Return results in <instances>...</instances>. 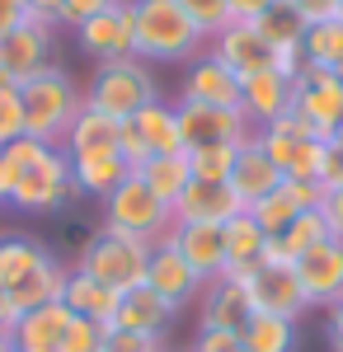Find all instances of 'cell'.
Returning <instances> with one entry per match:
<instances>
[{"mask_svg":"<svg viewBox=\"0 0 343 352\" xmlns=\"http://www.w3.org/2000/svg\"><path fill=\"white\" fill-rule=\"evenodd\" d=\"M132 52L151 61H193L207 52V38L193 28L174 0H132Z\"/></svg>","mask_w":343,"mask_h":352,"instance_id":"6da1fadb","label":"cell"},{"mask_svg":"<svg viewBox=\"0 0 343 352\" xmlns=\"http://www.w3.org/2000/svg\"><path fill=\"white\" fill-rule=\"evenodd\" d=\"M19 104H24V136L43 146H66V132H71L76 113L85 109V94L71 80V71H61L52 61L43 76L19 85Z\"/></svg>","mask_w":343,"mask_h":352,"instance_id":"7a4b0ae2","label":"cell"},{"mask_svg":"<svg viewBox=\"0 0 343 352\" xmlns=\"http://www.w3.org/2000/svg\"><path fill=\"white\" fill-rule=\"evenodd\" d=\"M80 94H85V109L104 113L113 122H127L132 113H141L146 104L160 99V85L141 56H123V61L94 66V76L80 85Z\"/></svg>","mask_w":343,"mask_h":352,"instance_id":"3957f363","label":"cell"},{"mask_svg":"<svg viewBox=\"0 0 343 352\" xmlns=\"http://www.w3.org/2000/svg\"><path fill=\"white\" fill-rule=\"evenodd\" d=\"M146 263H151V244L136 240V235H123V230H113V226H99L76 254V268L85 272V277L113 287V292L141 287V282H146Z\"/></svg>","mask_w":343,"mask_h":352,"instance_id":"277c9868","label":"cell"},{"mask_svg":"<svg viewBox=\"0 0 343 352\" xmlns=\"http://www.w3.org/2000/svg\"><path fill=\"white\" fill-rule=\"evenodd\" d=\"M104 226L156 244V240H165V230L174 226V212H169V202H160L156 192L146 188V179L132 169V174L104 197Z\"/></svg>","mask_w":343,"mask_h":352,"instance_id":"5b68a950","label":"cell"},{"mask_svg":"<svg viewBox=\"0 0 343 352\" xmlns=\"http://www.w3.org/2000/svg\"><path fill=\"white\" fill-rule=\"evenodd\" d=\"M71 197H76L71 155H66L61 146H48V151L24 169V179H19L14 197H10V207L24 212V217H52V212H61V207L71 202Z\"/></svg>","mask_w":343,"mask_h":352,"instance_id":"8992f818","label":"cell"},{"mask_svg":"<svg viewBox=\"0 0 343 352\" xmlns=\"http://www.w3.org/2000/svg\"><path fill=\"white\" fill-rule=\"evenodd\" d=\"M291 113L306 122V132L320 141H334V127L343 118V76L301 66V76L291 80Z\"/></svg>","mask_w":343,"mask_h":352,"instance_id":"52a82bcc","label":"cell"},{"mask_svg":"<svg viewBox=\"0 0 343 352\" xmlns=\"http://www.w3.org/2000/svg\"><path fill=\"white\" fill-rule=\"evenodd\" d=\"M118 151H123V160L132 164V169H141L151 155H179V151H184V141H179L174 104L156 99V104H146L141 113H132V118L123 122Z\"/></svg>","mask_w":343,"mask_h":352,"instance_id":"ba28073f","label":"cell"},{"mask_svg":"<svg viewBox=\"0 0 343 352\" xmlns=\"http://www.w3.org/2000/svg\"><path fill=\"white\" fill-rule=\"evenodd\" d=\"M245 292H249V305L254 315H282V320H301L311 310V300L301 292V277H296V263L287 258H273L268 254L259 268L245 277Z\"/></svg>","mask_w":343,"mask_h":352,"instance_id":"9c48e42d","label":"cell"},{"mask_svg":"<svg viewBox=\"0 0 343 352\" xmlns=\"http://www.w3.org/2000/svg\"><path fill=\"white\" fill-rule=\"evenodd\" d=\"M174 122H179L184 151H198V146H245L254 136L249 118L240 109H211V104H188V99L174 104Z\"/></svg>","mask_w":343,"mask_h":352,"instance_id":"30bf717a","label":"cell"},{"mask_svg":"<svg viewBox=\"0 0 343 352\" xmlns=\"http://www.w3.org/2000/svg\"><path fill=\"white\" fill-rule=\"evenodd\" d=\"M76 47L90 56L94 66L136 56L132 52V0H113L94 19H85V24L76 28Z\"/></svg>","mask_w":343,"mask_h":352,"instance_id":"8fae6325","label":"cell"},{"mask_svg":"<svg viewBox=\"0 0 343 352\" xmlns=\"http://www.w3.org/2000/svg\"><path fill=\"white\" fill-rule=\"evenodd\" d=\"M296 277H301V292L311 300V310H334L343 300V240H320L311 254L296 258Z\"/></svg>","mask_w":343,"mask_h":352,"instance_id":"7c38bea8","label":"cell"},{"mask_svg":"<svg viewBox=\"0 0 343 352\" xmlns=\"http://www.w3.org/2000/svg\"><path fill=\"white\" fill-rule=\"evenodd\" d=\"M254 320V305H249V292H245V277H211L198 292V329H226V333H240V329Z\"/></svg>","mask_w":343,"mask_h":352,"instance_id":"4fadbf2b","label":"cell"},{"mask_svg":"<svg viewBox=\"0 0 343 352\" xmlns=\"http://www.w3.org/2000/svg\"><path fill=\"white\" fill-rule=\"evenodd\" d=\"M207 52L240 80L259 76V71H273V47L264 43V33L254 24H226L216 38L207 43Z\"/></svg>","mask_w":343,"mask_h":352,"instance_id":"5bb4252c","label":"cell"},{"mask_svg":"<svg viewBox=\"0 0 343 352\" xmlns=\"http://www.w3.org/2000/svg\"><path fill=\"white\" fill-rule=\"evenodd\" d=\"M146 287H151L165 305L184 310V305H193V300H198L202 277H198V272L179 258V249H174V244L156 240V244H151V263H146Z\"/></svg>","mask_w":343,"mask_h":352,"instance_id":"9a60e30c","label":"cell"},{"mask_svg":"<svg viewBox=\"0 0 343 352\" xmlns=\"http://www.w3.org/2000/svg\"><path fill=\"white\" fill-rule=\"evenodd\" d=\"M52 66V28L19 24L14 33L0 38V71L14 85H28L33 76H43Z\"/></svg>","mask_w":343,"mask_h":352,"instance_id":"2e32d148","label":"cell"},{"mask_svg":"<svg viewBox=\"0 0 343 352\" xmlns=\"http://www.w3.org/2000/svg\"><path fill=\"white\" fill-rule=\"evenodd\" d=\"M174 226H226L231 217H240V197L231 192V184H202V179H188V188L179 192V202L169 207Z\"/></svg>","mask_w":343,"mask_h":352,"instance_id":"e0dca14e","label":"cell"},{"mask_svg":"<svg viewBox=\"0 0 343 352\" xmlns=\"http://www.w3.org/2000/svg\"><path fill=\"white\" fill-rule=\"evenodd\" d=\"M179 99H188V104H211V109H240V76H231L211 52H198L184 71Z\"/></svg>","mask_w":343,"mask_h":352,"instance_id":"ac0fdd59","label":"cell"},{"mask_svg":"<svg viewBox=\"0 0 343 352\" xmlns=\"http://www.w3.org/2000/svg\"><path fill=\"white\" fill-rule=\"evenodd\" d=\"M165 244H174V249H179V258H184L202 282H211V277H221V272H226L221 226H169V230H165Z\"/></svg>","mask_w":343,"mask_h":352,"instance_id":"d6986e66","label":"cell"},{"mask_svg":"<svg viewBox=\"0 0 343 352\" xmlns=\"http://www.w3.org/2000/svg\"><path fill=\"white\" fill-rule=\"evenodd\" d=\"M315 207H320V188H315V184L282 179L278 192H268V197H259V202L249 207V217L259 221V226H264V235L273 240V235H278V230H287L301 212H315Z\"/></svg>","mask_w":343,"mask_h":352,"instance_id":"ffe728a7","label":"cell"},{"mask_svg":"<svg viewBox=\"0 0 343 352\" xmlns=\"http://www.w3.org/2000/svg\"><path fill=\"white\" fill-rule=\"evenodd\" d=\"M240 113L249 118V127L259 132L268 122L287 118L291 113V80L278 71H259L249 80H240Z\"/></svg>","mask_w":343,"mask_h":352,"instance_id":"44dd1931","label":"cell"},{"mask_svg":"<svg viewBox=\"0 0 343 352\" xmlns=\"http://www.w3.org/2000/svg\"><path fill=\"white\" fill-rule=\"evenodd\" d=\"M66 329H71V310L61 300H52V305L24 310L10 329V343H14V352H61Z\"/></svg>","mask_w":343,"mask_h":352,"instance_id":"7402d4cb","label":"cell"},{"mask_svg":"<svg viewBox=\"0 0 343 352\" xmlns=\"http://www.w3.org/2000/svg\"><path fill=\"white\" fill-rule=\"evenodd\" d=\"M231 192L240 197V207L249 212L259 197H268V192H278V184H282V169L264 155V146L249 136L245 146H240V155H236V169H231Z\"/></svg>","mask_w":343,"mask_h":352,"instance_id":"603a6c76","label":"cell"},{"mask_svg":"<svg viewBox=\"0 0 343 352\" xmlns=\"http://www.w3.org/2000/svg\"><path fill=\"white\" fill-rule=\"evenodd\" d=\"M174 305H165V300L141 282L132 292H123L118 296V315H113V329H127V333H146V338H165V329L174 324Z\"/></svg>","mask_w":343,"mask_h":352,"instance_id":"cb8c5ba5","label":"cell"},{"mask_svg":"<svg viewBox=\"0 0 343 352\" xmlns=\"http://www.w3.org/2000/svg\"><path fill=\"white\" fill-rule=\"evenodd\" d=\"M221 244H226V272L231 277H249L268 258V244L273 240L264 235V226L249 212H240V217H231L221 226Z\"/></svg>","mask_w":343,"mask_h":352,"instance_id":"d4e9b609","label":"cell"},{"mask_svg":"<svg viewBox=\"0 0 343 352\" xmlns=\"http://www.w3.org/2000/svg\"><path fill=\"white\" fill-rule=\"evenodd\" d=\"M118 296H123V292H113V287H104V282L85 277L80 268L66 272V287H61V305H66L71 315H80V320H94L99 329H113Z\"/></svg>","mask_w":343,"mask_h":352,"instance_id":"484cf974","label":"cell"},{"mask_svg":"<svg viewBox=\"0 0 343 352\" xmlns=\"http://www.w3.org/2000/svg\"><path fill=\"white\" fill-rule=\"evenodd\" d=\"M132 174V164L123 160V151H94V155H71V179H76L80 197L104 202L108 192L118 188Z\"/></svg>","mask_w":343,"mask_h":352,"instance_id":"4316f807","label":"cell"},{"mask_svg":"<svg viewBox=\"0 0 343 352\" xmlns=\"http://www.w3.org/2000/svg\"><path fill=\"white\" fill-rule=\"evenodd\" d=\"M66 263H56L52 254L38 263V268L28 272L24 282H14L10 292H5V300H10V310H14V320L24 315V310H38V305H52V300H61V287H66Z\"/></svg>","mask_w":343,"mask_h":352,"instance_id":"83f0119b","label":"cell"},{"mask_svg":"<svg viewBox=\"0 0 343 352\" xmlns=\"http://www.w3.org/2000/svg\"><path fill=\"white\" fill-rule=\"evenodd\" d=\"M254 141L264 146V155L278 164V169H282V179H287V169L296 164V155L306 151V141H320V136H311V132H306V122H301L296 113H287V118H278V122L259 127Z\"/></svg>","mask_w":343,"mask_h":352,"instance_id":"f1b7e54d","label":"cell"},{"mask_svg":"<svg viewBox=\"0 0 343 352\" xmlns=\"http://www.w3.org/2000/svg\"><path fill=\"white\" fill-rule=\"evenodd\" d=\"M118 136H123V122H113L94 109H80L71 132H66V155H94V151H118Z\"/></svg>","mask_w":343,"mask_h":352,"instance_id":"f546056e","label":"cell"},{"mask_svg":"<svg viewBox=\"0 0 343 352\" xmlns=\"http://www.w3.org/2000/svg\"><path fill=\"white\" fill-rule=\"evenodd\" d=\"M254 28L264 33V43L273 52H301V38H306V19H301V10L291 5V0H273L264 14L254 19Z\"/></svg>","mask_w":343,"mask_h":352,"instance_id":"4dcf8cb0","label":"cell"},{"mask_svg":"<svg viewBox=\"0 0 343 352\" xmlns=\"http://www.w3.org/2000/svg\"><path fill=\"white\" fill-rule=\"evenodd\" d=\"M301 61L315 66V71L343 76V19H324V24L306 28V38H301Z\"/></svg>","mask_w":343,"mask_h":352,"instance_id":"1f68e13d","label":"cell"},{"mask_svg":"<svg viewBox=\"0 0 343 352\" xmlns=\"http://www.w3.org/2000/svg\"><path fill=\"white\" fill-rule=\"evenodd\" d=\"M320 240H329V226H324V217H320V207H315V212H301L287 230H278V235H273V244H268V254H273V258L296 263V258H301V254H311Z\"/></svg>","mask_w":343,"mask_h":352,"instance_id":"d6a6232c","label":"cell"},{"mask_svg":"<svg viewBox=\"0 0 343 352\" xmlns=\"http://www.w3.org/2000/svg\"><path fill=\"white\" fill-rule=\"evenodd\" d=\"M240 348L245 352H296V320L282 315H254L240 329Z\"/></svg>","mask_w":343,"mask_h":352,"instance_id":"836d02e7","label":"cell"},{"mask_svg":"<svg viewBox=\"0 0 343 352\" xmlns=\"http://www.w3.org/2000/svg\"><path fill=\"white\" fill-rule=\"evenodd\" d=\"M43 258H48V249L33 235H0V292H10L14 282H24Z\"/></svg>","mask_w":343,"mask_h":352,"instance_id":"e575fe53","label":"cell"},{"mask_svg":"<svg viewBox=\"0 0 343 352\" xmlns=\"http://www.w3.org/2000/svg\"><path fill=\"white\" fill-rule=\"evenodd\" d=\"M136 174H141L146 188L156 192L160 202H169V207L179 202V192H184L188 179H193V174H188V155H184V151H179V155H151Z\"/></svg>","mask_w":343,"mask_h":352,"instance_id":"d590c367","label":"cell"},{"mask_svg":"<svg viewBox=\"0 0 343 352\" xmlns=\"http://www.w3.org/2000/svg\"><path fill=\"white\" fill-rule=\"evenodd\" d=\"M43 151H48V146L33 141V136H19V141H10V146L0 151V207H10V197H14V188H19L24 169L38 160Z\"/></svg>","mask_w":343,"mask_h":352,"instance_id":"8d00e7d4","label":"cell"},{"mask_svg":"<svg viewBox=\"0 0 343 352\" xmlns=\"http://www.w3.org/2000/svg\"><path fill=\"white\" fill-rule=\"evenodd\" d=\"M188 155V174L202 179V184H226L231 169H236L240 146H198V151H184Z\"/></svg>","mask_w":343,"mask_h":352,"instance_id":"74e56055","label":"cell"},{"mask_svg":"<svg viewBox=\"0 0 343 352\" xmlns=\"http://www.w3.org/2000/svg\"><path fill=\"white\" fill-rule=\"evenodd\" d=\"M174 5H179L188 19H193V28H198L207 43H211V38H216V33H221L226 24H231V10H226V0H174Z\"/></svg>","mask_w":343,"mask_h":352,"instance_id":"f35d334b","label":"cell"},{"mask_svg":"<svg viewBox=\"0 0 343 352\" xmlns=\"http://www.w3.org/2000/svg\"><path fill=\"white\" fill-rule=\"evenodd\" d=\"M24 136V104H19V89H0V151L10 141Z\"/></svg>","mask_w":343,"mask_h":352,"instance_id":"ab89813d","label":"cell"},{"mask_svg":"<svg viewBox=\"0 0 343 352\" xmlns=\"http://www.w3.org/2000/svg\"><path fill=\"white\" fill-rule=\"evenodd\" d=\"M99 348H104V329L94 324V320L71 315V329H66V338H61V352H99Z\"/></svg>","mask_w":343,"mask_h":352,"instance_id":"60d3db41","label":"cell"},{"mask_svg":"<svg viewBox=\"0 0 343 352\" xmlns=\"http://www.w3.org/2000/svg\"><path fill=\"white\" fill-rule=\"evenodd\" d=\"M165 343L160 338H146V333H127V329H104V348L99 352H160Z\"/></svg>","mask_w":343,"mask_h":352,"instance_id":"b9f144b4","label":"cell"},{"mask_svg":"<svg viewBox=\"0 0 343 352\" xmlns=\"http://www.w3.org/2000/svg\"><path fill=\"white\" fill-rule=\"evenodd\" d=\"M320 192H334V188H343V146L339 141H329L324 146V160H320Z\"/></svg>","mask_w":343,"mask_h":352,"instance_id":"7bdbcfd3","label":"cell"},{"mask_svg":"<svg viewBox=\"0 0 343 352\" xmlns=\"http://www.w3.org/2000/svg\"><path fill=\"white\" fill-rule=\"evenodd\" d=\"M108 5H113V0H61V28H80L85 19H94Z\"/></svg>","mask_w":343,"mask_h":352,"instance_id":"ee69618b","label":"cell"},{"mask_svg":"<svg viewBox=\"0 0 343 352\" xmlns=\"http://www.w3.org/2000/svg\"><path fill=\"white\" fill-rule=\"evenodd\" d=\"M240 348V333H226V329H198L193 348L188 352H236Z\"/></svg>","mask_w":343,"mask_h":352,"instance_id":"f6af8a7d","label":"cell"},{"mask_svg":"<svg viewBox=\"0 0 343 352\" xmlns=\"http://www.w3.org/2000/svg\"><path fill=\"white\" fill-rule=\"evenodd\" d=\"M320 217H324V226H329V235L343 240V188L320 192Z\"/></svg>","mask_w":343,"mask_h":352,"instance_id":"bcb514c9","label":"cell"},{"mask_svg":"<svg viewBox=\"0 0 343 352\" xmlns=\"http://www.w3.org/2000/svg\"><path fill=\"white\" fill-rule=\"evenodd\" d=\"M301 10L306 24H324V19H339V0H291Z\"/></svg>","mask_w":343,"mask_h":352,"instance_id":"7dc6e473","label":"cell"},{"mask_svg":"<svg viewBox=\"0 0 343 352\" xmlns=\"http://www.w3.org/2000/svg\"><path fill=\"white\" fill-rule=\"evenodd\" d=\"M273 0H226V10H231V24H254L259 14H264Z\"/></svg>","mask_w":343,"mask_h":352,"instance_id":"c3c4849f","label":"cell"},{"mask_svg":"<svg viewBox=\"0 0 343 352\" xmlns=\"http://www.w3.org/2000/svg\"><path fill=\"white\" fill-rule=\"evenodd\" d=\"M19 24H28L24 0H0V38H5V33H14Z\"/></svg>","mask_w":343,"mask_h":352,"instance_id":"681fc988","label":"cell"},{"mask_svg":"<svg viewBox=\"0 0 343 352\" xmlns=\"http://www.w3.org/2000/svg\"><path fill=\"white\" fill-rule=\"evenodd\" d=\"M324 333H329V348L343 352V300L329 310V324H324Z\"/></svg>","mask_w":343,"mask_h":352,"instance_id":"f907efd6","label":"cell"},{"mask_svg":"<svg viewBox=\"0 0 343 352\" xmlns=\"http://www.w3.org/2000/svg\"><path fill=\"white\" fill-rule=\"evenodd\" d=\"M0 320H5V324H14V310H10V300H5V292H0Z\"/></svg>","mask_w":343,"mask_h":352,"instance_id":"816d5d0a","label":"cell"},{"mask_svg":"<svg viewBox=\"0 0 343 352\" xmlns=\"http://www.w3.org/2000/svg\"><path fill=\"white\" fill-rule=\"evenodd\" d=\"M10 329H14V324H5V320H0V352H5V348H14V343H10Z\"/></svg>","mask_w":343,"mask_h":352,"instance_id":"f5cc1de1","label":"cell"},{"mask_svg":"<svg viewBox=\"0 0 343 352\" xmlns=\"http://www.w3.org/2000/svg\"><path fill=\"white\" fill-rule=\"evenodd\" d=\"M0 89H19V85H14L10 76H5V71H0Z\"/></svg>","mask_w":343,"mask_h":352,"instance_id":"db71d44e","label":"cell"},{"mask_svg":"<svg viewBox=\"0 0 343 352\" xmlns=\"http://www.w3.org/2000/svg\"><path fill=\"white\" fill-rule=\"evenodd\" d=\"M334 141H339V146H343V118H339V127H334Z\"/></svg>","mask_w":343,"mask_h":352,"instance_id":"11a10c76","label":"cell"},{"mask_svg":"<svg viewBox=\"0 0 343 352\" xmlns=\"http://www.w3.org/2000/svg\"><path fill=\"white\" fill-rule=\"evenodd\" d=\"M339 19H343V0H339Z\"/></svg>","mask_w":343,"mask_h":352,"instance_id":"9f6ffc18","label":"cell"},{"mask_svg":"<svg viewBox=\"0 0 343 352\" xmlns=\"http://www.w3.org/2000/svg\"><path fill=\"white\" fill-rule=\"evenodd\" d=\"M160 352H174V348H160Z\"/></svg>","mask_w":343,"mask_h":352,"instance_id":"6f0895ef","label":"cell"},{"mask_svg":"<svg viewBox=\"0 0 343 352\" xmlns=\"http://www.w3.org/2000/svg\"><path fill=\"white\" fill-rule=\"evenodd\" d=\"M5 352H14V348H5Z\"/></svg>","mask_w":343,"mask_h":352,"instance_id":"680465c9","label":"cell"},{"mask_svg":"<svg viewBox=\"0 0 343 352\" xmlns=\"http://www.w3.org/2000/svg\"><path fill=\"white\" fill-rule=\"evenodd\" d=\"M236 352H245V348H236Z\"/></svg>","mask_w":343,"mask_h":352,"instance_id":"91938a15","label":"cell"}]
</instances>
